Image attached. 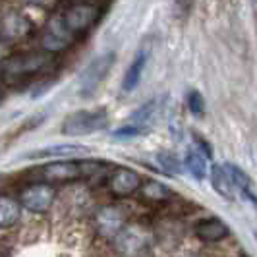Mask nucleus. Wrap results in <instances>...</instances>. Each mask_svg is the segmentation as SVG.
I'll return each instance as SVG.
<instances>
[{
    "label": "nucleus",
    "instance_id": "nucleus-1",
    "mask_svg": "<svg viewBox=\"0 0 257 257\" xmlns=\"http://www.w3.org/2000/svg\"><path fill=\"white\" fill-rule=\"evenodd\" d=\"M108 126V114L104 108L95 110H77L70 114L62 124V134L76 138V136H89L93 132H99Z\"/></svg>",
    "mask_w": 257,
    "mask_h": 257
},
{
    "label": "nucleus",
    "instance_id": "nucleus-2",
    "mask_svg": "<svg viewBox=\"0 0 257 257\" xmlns=\"http://www.w3.org/2000/svg\"><path fill=\"white\" fill-rule=\"evenodd\" d=\"M112 66H114V52H104L101 56H97L95 60H91L79 76V93L81 95L95 93L104 81V77L108 76Z\"/></svg>",
    "mask_w": 257,
    "mask_h": 257
},
{
    "label": "nucleus",
    "instance_id": "nucleus-3",
    "mask_svg": "<svg viewBox=\"0 0 257 257\" xmlns=\"http://www.w3.org/2000/svg\"><path fill=\"white\" fill-rule=\"evenodd\" d=\"M54 188L47 182H37L29 184L24 192L20 193V203L24 209L31 213H47L54 203Z\"/></svg>",
    "mask_w": 257,
    "mask_h": 257
},
{
    "label": "nucleus",
    "instance_id": "nucleus-4",
    "mask_svg": "<svg viewBox=\"0 0 257 257\" xmlns=\"http://www.w3.org/2000/svg\"><path fill=\"white\" fill-rule=\"evenodd\" d=\"M74 41V33L68 29L62 16H54L49 26L45 27V33L41 37V45L47 52H60L68 49Z\"/></svg>",
    "mask_w": 257,
    "mask_h": 257
},
{
    "label": "nucleus",
    "instance_id": "nucleus-5",
    "mask_svg": "<svg viewBox=\"0 0 257 257\" xmlns=\"http://www.w3.org/2000/svg\"><path fill=\"white\" fill-rule=\"evenodd\" d=\"M142 184V176L136 170L126 167H116L108 176V190L116 197H128L132 193L140 192Z\"/></svg>",
    "mask_w": 257,
    "mask_h": 257
},
{
    "label": "nucleus",
    "instance_id": "nucleus-6",
    "mask_svg": "<svg viewBox=\"0 0 257 257\" xmlns=\"http://www.w3.org/2000/svg\"><path fill=\"white\" fill-rule=\"evenodd\" d=\"M64 22L68 29L76 35V33H83L87 31L99 18V10L91 4H74L72 8H68L64 12Z\"/></svg>",
    "mask_w": 257,
    "mask_h": 257
},
{
    "label": "nucleus",
    "instance_id": "nucleus-7",
    "mask_svg": "<svg viewBox=\"0 0 257 257\" xmlns=\"http://www.w3.org/2000/svg\"><path fill=\"white\" fill-rule=\"evenodd\" d=\"M97 230L104 238H116L120 232L126 228V217L118 207H103L95 215Z\"/></svg>",
    "mask_w": 257,
    "mask_h": 257
},
{
    "label": "nucleus",
    "instance_id": "nucleus-8",
    "mask_svg": "<svg viewBox=\"0 0 257 257\" xmlns=\"http://www.w3.org/2000/svg\"><path fill=\"white\" fill-rule=\"evenodd\" d=\"M147 232H143L138 226H126L124 230L116 236V245L120 249V253L124 255H138L147 247Z\"/></svg>",
    "mask_w": 257,
    "mask_h": 257
},
{
    "label": "nucleus",
    "instance_id": "nucleus-9",
    "mask_svg": "<svg viewBox=\"0 0 257 257\" xmlns=\"http://www.w3.org/2000/svg\"><path fill=\"white\" fill-rule=\"evenodd\" d=\"M230 234L228 224L219 217H209L195 224V238L205 244H217Z\"/></svg>",
    "mask_w": 257,
    "mask_h": 257
},
{
    "label": "nucleus",
    "instance_id": "nucleus-10",
    "mask_svg": "<svg viewBox=\"0 0 257 257\" xmlns=\"http://www.w3.org/2000/svg\"><path fill=\"white\" fill-rule=\"evenodd\" d=\"M209 178H211L213 190L219 193L222 199H226V201H234V199H236L238 190H236V186H234L232 174L226 165H211Z\"/></svg>",
    "mask_w": 257,
    "mask_h": 257
},
{
    "label": "nucleus",
    "instance_id": "nucleus-11",
    "mask_svg": "<svg viewBox=\"0 0 257 257\" xmlns=\"http://www.w3.org/2000/svg\"><path fill=\"white\" fill-rule=\"evenodd\" d=\"M31 31V24L24 14L8 12L0 22V35L6 41H18L24 39Z\"/></svg>",
    "mask_w": 257,
    "mask_h": 257
},
{
    "label": "nucleus",
    "instance_id": "nucleus-12",
    "mask_svg": "<svg viewBox=\"0 0 257 257\" xmlns=\"http://www.w3.org/2000/svg\"><path fill=\"white\" fill-rule=\"evenodd\" d=\"M226 167L230 170L232 180H234V186H236L238 193H242V197L247 199L251 205L255 207V211H257V190H255V186H253V180L249 178V174L245 172L244 168L236 167L234 163H226Z\"/></svg>",
    "mask_w": 257,
    "mask_h": 257
},
{
    "label": "nucleus",
    "instance_id": "nucleus-13",
    "mask_svg": "<svg viewBox=\"0 0 257 257\" xmlns=\"http://www.w3.org/2000/svg\"><path fill=\"white\" fill-rule=\"evenodd\" d=\"M147 60H149V51H143V49L138 52L136 58L132 60V64L128 66V70H126V74H124V79H122V89L126 91V93H132V91L140 85L143 70H145V66H147Z\"/></svg>",
    "mask_w": 257,
    "mask_h": 257
},
{
    "label": "nucleus",
    "instance_id": "nucleus-14",
    "mask_svg": "<svg viewBox=\"0 0 257 257\" xmlns=\"http://www.w3.org/2000/svg\"><path fill=\"white\" fill-rule=\"evenodd\" d=\"M140 195H142L145 201L149 203H167L172 199V190L165 186L163 182H157V180H147L142 184L140 188Z\"/></svg>",
    "mask_w": 257,
    "mask_h": 257
},
{
    "label": "nucleus",
    "instance_id": "nucleus-15",
    "mask_svg": "<svg viewBox=\"0 0 257 257\" xmlns=\"http://www.w3.org/2000/svg\"><path fill=\"white\" fill-rule=\"evenodd\" d=\"M87 147L77 145V143H64V145H52V147H43L39 151H31L26 155V159H47V157H72L77 153H85Z\"/></svg>",
    "mask_w": 257,
    "mask_h": 257
},
{
    "label": "nucleus",
    "instance_id": "nucleus-16",
    "mask_svg": "<svg viewBox=\"0 0 257 257\" xmlns=\"http://www.w3.org/2000/svg\"><path fill=\"white\" fill-rule=\"evenodd\" d=\"M20 201H16L12 197L0 195V228H8L14 226L20 220Z\"/></svg>",
    "mask_w": 257,
    "mask_h": 257
},
{
    "label": "nucleus",
    "instance_id": "nucleus-17",
    "mask_svg": "<svg viewBox=\"0 0 257 257\" xmlns=\"http://www.w3.org/2000/svg\"><path fill=\"white\" fill-rule=\"evenodd\" d=\"M47 64V58L41 54H33V56H26V58H16L10 60L6 68L12 74H29V72H39L43 66Z\"/></svg>",
    "mask_w": 257,
    "mask_h": 257
},
{
    "label": "nucleus",
    "instance_id": "nucleus-18",
    "mask_svg": "<svg viewBox=\"0 0 257 257\" xmlns=\"http://www.w3.org/2000/svg\"><path fill=\"white\" fill-rule=\"evenodd\" d=\"M184 167L188 168V172L192 174L195 180H205L207 176V161L205 157L199 153V151H195V149H192V151H188V155H186V159H184Z\"/></svg>",
    "mask_w": 257,
    "mask_h": 257
},
{
    "label": "nucleus",
    "instance_id": "nucleus-19",
    "mask_svg": "<svg viewBox=\"0 0 257 257\" xmlns=\"http://www.w3.org/2000/svg\"><path fill=\"white\" fill-rule=\"evenodd\" d=\"M155 114H157V101H149V103L140 106L134 114L130 116V124H136L140 128L147 130V126H149V122L155 118Z\"/></svg>",
    "mask_w": 257,
    "mask_h": 257
},
{
    "label": "nucleus",
    "instance_id": "nucleus-20",
    "mask_svg": "<svg viewBox=\"0 0 257 257\" xmlns=\"http://www.w3.org/2000/svg\"><path fill=\"white\" fill-rule=\"evenodd\" d=\"M157 159H159V165H161V168H163L165 172H168V174H180V170H182L180 161L172 153H159Z\"/></svg>",
    "mask_w": 257,
    "mask_h": 257
},
{
    "label": "nucleus",
    "instance_id": "nucleus-21",
    "mask_svg": "<svg viewBox=\"0 0 257 257\" xmlns=\"http://www.w3.org/2000/svg\"><path fill=\"white\" fill-rule=\"evenodd\" d=\"M188 108L193 116H201L205 114V101H203V95L199 91H190L188 93Z\"/></svg>",
    "mask_w": 257,
    "mask_h": 257
},
{
    "label": "nucleus",
    "instance_id": "nucleus-22",
    "mask_svg": "<svg viewBox=\"0 0 257 257\" xmlns=\"http://www.w3.org/2000/svg\"><path fill=\"white\" fill-rule=\"evenodd\" d=\"M147 130L140 128V126H136V124H128V126H122V128H118L112 134V138L116 140H128V138H136V136H142L145 134Z\"/></svg>",
    "mask_w": 257,
    "mask_h": 257
},
{
    "label": "nucleus",
    "instance_id": "nucleus-23",
    "mask_svg": "<svg viewBox=\"0 0 257 257\" xmlns=\"http://www.w3.org/2000/svg\"><path fill=\"white\" fill-rule=\"evenodd\" d=\"M192 4L193 0H176V10L180 16H188L190 10H192Z\"/></svg>",
    "mask_w": 257,
    "mask_h": 257
},
{
    "label": "nucleus",
    "instance_id": "nucleus-24",
    "mask_svg": "<svg viewBox=\"0 0 257 257\" xmlns=\"http://www.w3.org/2000/svg\"><path fill=\"white\" fill-rule=\"evenodd\" d=\"M26 4H31V6H49L52 0H24Z\"/></svg>",
    "mask_w": 257,
    "mask_h": 257
},
{
    "label": "nucleus",
    "instance_id": "nucleus-25",
    "mask_svg": "<svg viewBox=\"0 0 257 257\" xmlns=\"http://www.w3.org/2000/svg\"><path fill=\"white\" fill-rule=\"evenodd\" d=\"M0 56H2V45H0Z\"/></svg>",
    "mask_w": 257,
    "mask_h": 257
},
{
    "label": "nucleus",
    "instance_id": "nucleus-26",
    "mask_svg": "<svg viewBox=\"0 0 257 257\" xmlns=\"http://www.w3.org/2000/svg\"><path fill=\"white\" fill-rule=\"evenodd\" d=\"M253 236H255V240H257V232H253Z\"/></svg>",
    "mask_w": 257,
    "mask_h": 257
}]
</instances>
